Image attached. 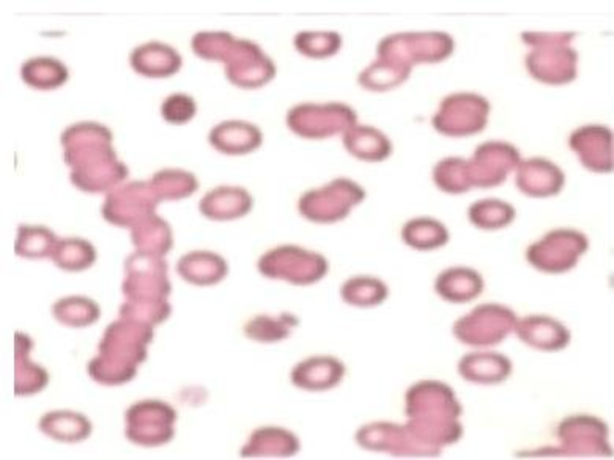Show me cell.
Listing matches in <instances>:
<instances>
[{
  "label": "cell",
  "instance_id": "1",
  "mask_svg": "<svg viewBox=\"0 0 614 460\" xmlns=\"http://www.w3.org/2000/svg\"><path fill=\"white\" fill-rule=\"evenodd\" d=\"M65 163L72 168L73 185L88 194H109L128 176V168L117 158L113 132L95 121H81L61 138Z\"/></svg>",
  "mask_w": 614,
  "mask_h": 460
},
{
  "label": "cell",
  "instance_id": "2",
  "mask_svg": "<svg viewBox=\"0 0 614 460\" xmlns=\"http://www.w3.org/2000/svg\"><path fill=\"white\" fill-rule=\"evenodd\" d=\"M405 415L414 436L435 450L443 451L464 436L460 403L454 389L443 382L414 384L405 395Z\"/></svg>",
  "mask_w": 614,
  "mask_h": 460
},
{
  "label": "cell",
  "instance_id": "3",
  "mask_svg": "<svg viewBox=\"0 0 614 460\" xmlns=\"http://www.w3.org/2000/svg\"><path fill=\"white\" fill-rule=\"evenodd\" d=\"M154 341V327L136 319L121 318L110 323L99 342L98 356L88 363L92 381L99 385L128 384L147 360V347Z\"/></svg>",
  "mask_w": 614,
  "mask_h": 460
},
{
  "label": "cell",
  "instance_id": "4",
  "mask_svg": "<svg viewBox=\"0 0 614 460\" xmlns=\"http://www.w3.org/2000/svg\"><path fill=\"white\" fill-rule=\"evenodd\" d=\"M169 265L165 257L131 254L125 260V281L121 285L125 301L120 308L121 318L139 320L155 327L169 319L172 308L170 296Z\"/></svg>",
  "mask_w": 614,
  "mask_h": 460
},
{
  "label": "cell",
  "instance_id": "5",
  "mask_svg": "<svg viewBox=\"0 0 614 460\" xmlns=\"http://www.w3.org/2000/svg\"><path fill=\"white\" fill-rule=\"evenodd\" d=\"M191 50L203 61L224 62L225 75L233 86L255 90L275 79V62L262 47L229 32H199L192 39Z\"/></svg>",
  "mask_w": 614,
  "mask_h": 460
},
{
  "label": "cell",
  "instance_id": "6",
  "mask_svg": "<svg viewBox=\"0 0 614 460\" xmlns=\"http://www.w3.org/2000/svg\"><path fill=\"white\" fill-rule=\"evenodd\" d=\"M575 33L523 32L521 40L531 47L525 58L532 79L547 86H565L579 75V53L572 47Z\"/></svg>",
  "mask_w": 614,
  "mask_h": 460
},
{
  "label": "cell",
  "instance_id": "7",
  "mask_svg": "<svg viewBox=\"0 0 614 460\" xmlns=\"http://www.w3.org/2000/svg\"><path fill=\"white\" fill-rule=\"evenodd\" d=\"M456 50V42L446 32H402L384 36L377 47L379 58L406 66L442 64Z\"/></svg>",
  "mask_w": 614,
  "mask_h": 460
},
{
  "label": "cell",
  "instance_id": "8",
  "mask_svg": "<svg viewBox=\"0 0 614 460\" xmlns=\"http://www.w3.org/2000/svg\"><path fill=\"white\" fill-rule=\"evenodd\" d=\"M257 268L268 279L294 286H313L327 276L329 264L321 254L295 245H283L265 253Z\"/></svg>",
  "mask_w": 614,
  "mask_h": 460
},
{
  "label": "cell",
  "instance_id": "9",
  "mask_svg": "<svg viewBox=\"0 0 614 460\" xmlns=\"http://www.w3.org/2000/svg\"><path fill=\"white\" fill-rule=\"evenodd\" d=\"M366 199L364 188L350 179H336L299 197L301 216L317 224H332L346 220L351 210Z\"/></svg>",
  "mask_w": 614,
  "mask_h": 460
},
{
  "label": "cell",
  "instance_id": "10",
  "mask_svg": "<svg viewBox=\"0 0 614 460\" xmlns=\"http://www.w3.org/2000/svg\"><path fill=\"white\" fill-rule=\"evenodd\" d=\"M490 109V101L483 95L457 92L442 99L432 125L447 138H468L486 130Z\"/></svg>",
  "mask_w": 614,
  "mask_h": 460
},
{
  "label": "cell",
  "instance_id": "11",
  "mask_svg": "<svg viewBox=\"0 0 614 460\" xmlns=\"http://www.w3.org/2000/svg\"><path fill=\"white\" fill-rule=\"evenodd\" d=\"M357 120L354 109L343 103H303L287 113V127L299 138L309 141H324L346 132L357 125Z\"/></svg>",
  "mask_w": 614,
  "mask_h": 460
},
{
  "label": "cell",
  "instance_id": "12",
  "mask_svg": "<svg viewBox=\"0 0 614 460\" xmlns=\"http://www.w3.org/2000/svg\"><path fill=\"white\" fill-rule=\"evenodd\" d=\"M517 315L505 304H480L453 327L454 336L469 347H494L516 329Z\"/></svg>",
  "mask_w": 614,
  "mask_h": 460
},
{
  "label": "cell",
  "instance_id": "13",
  "mask_svg": "<svg viewBox=\"0 0 614 460\" xmlns=\"http://www.w3.org/2000/svg\"><path fill=\"white\" fill-rule=\"evenodd\" d=\"M590 248V240L583 232L554 229L532 243L527 259L532 268L542 274L561 275L573 270Z\"/></svg>",
  "mask_w": 614,
  "mask_h": 460
},
{
  "label": "cell",
  "instance_id": "14",
  "mask_svg": "<svg viewBox=\"0 0 614 460\" xmlns=\"http://www.w3.org/2000/svg\"><path fill=\"white\" fill-rule=\"evenodd\" d=\"M165 201L154 180L125 183L107 194L103 204V218L118 227L131 229L139 221L155 215L159 202Z\"/></svg>",
  "mask_w": 614,
  "mask_h": 460
},
{
  "label": "cell",
  "instance_id": "15",
  "mask_svg": "<svg viewBox=\"0 0 614 460\" xmlns=\"http://www.w3.org/2000/svg\"><path fill=\"white\" fill-rule=\"evenodd\" d=\"M177 411L162 400H140L125 414V436L138 447L155 448L172 441Z\"/></svg>",
  "mask_w": 614,
  "mask_h": 460
},
{
  "label": "cell",
  "instance_id": "16",
  "mask_svg": "<svg viewBox=\"0 0 614 460\" xmlns=\"http://www.w3.org/2000/svg\"><path fill=\"white\" fill-rule=\"evenodd\" d=\"M354 440L362 450L388 452L395 458H438L442 454V451L417 439L409 426L392 425L388 421L362 426Z\"/></svg>",
  "mask_w": 614,
  "mask_h": 460
},
{
  "label": "cell",
  "instance_id": "17",
  "mask_svg": "<svg viewBox=\"0 0 614 460\" xmlns=\"http://www.w3.org/2000/svg\"><path fill=\"white\" fill-rule=\"evenodd\" d=\"M557 436L561 443V450H558L561 456L612 458L608 426L602 419L590 415H575L562 419Z\"/></svg>",
  "mask_w": 614,
  "mask_h": 460
},
{
  "label": "cell",
  "instance_id": "18",
  "mask_svg": "<svg viewBox=\"0 0 614 460\" xmlns=\"http://www.w3.org/2000/svg\"><path fill=\"white\" fill-rule=\"evenodd\" d=\"M519 150L509 142L488 141L480 143L472 160H468L469 179L473 188H497L502 185L510 172L520 164Z\"/></svg>",
  "mask_w": 614,
  "mask_h": 460
},
{
  "label": "cell",
  "instance_id": "19",
  "mask_svg": "<svg viewBox=\"0 0 614 460\" xmlns=\"http://www.w3.org/2000/svg\"><path fill=\"white\" fill-rule=\"evenodd\" d=\"M569 147L580 163L595 174H610L614 168L613 131L604 125H586L572 132Z\"/></svg>",
  "mask_w": 614,
  "mask_h": 460
},
{
  "label": "cell",
  "instance_id": "20",
  "mask_svg": "<svg viewBox=\"0 0 614 460\" xmlns=\"http://www.w3.org/2000/svg\"><path fill=\"white\" fill-rule=\"evenodd\" d=\"M516 171V185L528 197H554L565 185V175L560 165L546 158L520 161Z\"/></svg>",
  "mask_w": 614,
  "mask_h": 460
},
{
  "label": "cell",
  "instance_id": "21",
  "mask_svg": "<svg viewBox=\"0 0 614 460\" xmlns=\"http://www.w3.org/2000/svg\"><path fill=\"white\" fill-rule=\"evenodd\" d=\"M514 331L525 345L540 352L564 351L572 340L568 327L549 315H527L517 320Z\"/></svg>",
  "mask_w": 614,
  "mask_h": 460
},
{
  "label": "cell",
  "instance_id": "22",
  "mask_svg": "<svg viewBox=\"0 0 614 460\" xmlns=\"http://www.w3.org/2000/svg\"><path fill=\"white\" fill-rule=\"evenodd\" d=\"M346 364L335 356H310L292 371V384L310 393L336 388L346 375Z\"/></svg>",
  "mask_w": 614,
  "mask_h": 460
},
{
  "label": "cell",
  "instance_id": "23",
  "mask_svg": "<svg viewBox=\"0 0 614 460\" xmlns=\"http://www.w3.org/2000/svg\"><path fill=\"white\" fill-rule=\"evenodd\" d=\"M299 450L301 443L294 432L276 426H266L254 430L253 436L240 451V456L244 459H287L297 456Z\"/></svg>",
  "mask_w": 614,
  "mask_h": 460
},
{
  "label": "cell",
  "instance_id": "24",
  "mask_svg": "<svg viewBox=\"0 0 614 460\" xmlns=\"http://www.w3.org/2000/svg\"><path fill=\"white\" fill-rule=\"evenodd\" d=\"M209 141L218 152L242 157L257 150L264 142V136L258 127L250 121L227 120L210 131Z\"/></svg>",
  "mask_w": 614,
  "mask_h": 460
},
{
  "label": "cell",
  "instance_id": "25",
  "mask_svg": "<svg viewBox=\"0 0 614 460\" xmlns=\"http://www.w3.org/2000/svg\"><path fill=\"white\" fill-rule=\"evenodd\" d=\"M129 64L139 75L150 79H165L180 72L181 55L169 44L150 42L140 44L129 55Z\"/></svg>",
  "mask_w": 614,
  "mask_h": 460
},
{
  "label": "cell",
  "instance_id": "26",
  "mask_svg": "<svg viewBox=\"0 0 614 460\" xmlns=\"http://www.w3.org/2000/svg\"><path fill=\"white\" fill-rule=\"evenodd\" d=\"M458 374L469 384L499 385L512 374V362L497 352L466 353L458 363Z\"/></svg>",
  "mask_w": 614,
  "mask_h": 460
},
{
  "label": "cell",
  "instance_id": "27",
  "mask_svg": "<svg viewBox=\"0 0 614 460\" xmlns=\"http://www.w3.org/2000/svg\"><path fill=\"white\" fill-rule=\"evenodd\" d=\"M254 199L244 188L218 186L199 202L207 220L233 221L243 218L253 210Z\"/></svg>",
  "mask_w": 614,
  "mask_h": 460
},
{
  "label": "cell",
  "instance_id": "28",
  "mask_svg": "<svg viewBox=\"0 0 614 460\" xmlns=\"http://www.w3.org/2000/svg\"><path fill=\"white\" fill-rule=\"evenodd\" d=\"M484 278L469 267H451L442 271L435 281V292L447 303L465 304L484 292Z\"/></svg>",
  "mask_w": 614,
  "mask_h": 460
},
{
  "label": "cell",
  "instance_id": "29",
  "mask_svg": "<svg viewBox=\"0 0 614 460\" xmlns=\"http://www.w3.org/2000/svg\"><path fill=\"white\" fill-rule=\"evenodd\" d=\"M177 274L188 285L199 287L220 285L229 274L224 257L212 252H192L184 254L177 263Z\"/></svg>",
  "mask_w": 614,
  "mask_h": 460
},
{
  "label": "cell",
  "instance_id": "30",
  "mask_svg": "<svg viewBox=\"0 0 614 460\" xmlns=\"http://www.w3.org/2000/svg\"><path fill=\"white\" fill-rule=\"evenodd\" d=\"M347 152L366 163H382L391 157L392 142L384 132L369 125H353L342 138Z\"/></svg>",
  "mask_w": 614,
  "mask_h": 460
},
{
  "label": "cell",
  "instance_id": "31",
  "mask_svg": "<svg viewBox=\"0 0 614 460\" xmlns=\"http://www.w3.org/2000/svg\"><path fill=\"white\" fill-rule=\"evenodd\" d=\"M39 429L59 443H80L92 436L91 419L72 410H55L40 419Z\"/></svg>",
  "mask_w": 614,
  "mask_h": 460
},
{
  "label": "cell",
  "instance_id": "32",
  "mask_svg": "<svg viewBox=\"0 0 614 460\" xmlns=\"http://www.w3.org/2000/svg\"><path fill=\"white\" fill-rule=\"evenodd\" d=\"M17 341V386H14V395L33 396L43 392L50 382L44 367L39 366L29 359V352L32 351L33 341L28 334L17 331L14 334Z\"/></svg>",
  "mask_w": 614,
  "mask_h": 460
},
{
  "label": "cell",
  "instance_id": "33",
  "mask_svg": "<svg viewBox=\"0 0 614 460\" xmlns=\"http://www.w3.org/2000/svg\"><path fill=\"white\" fill-rule=\"evenodd\" d=\"M131 242L136 252L154 257H165L173 248L172 231L157 213L131 227Z\"/></svg>",
  "mask_w": 614,
  "mask_h": 460
},
{
  "label": "cell",
  "instance_id": "34",
  "mask_svg": "<svg viewBox=\"0 0 614 460\" xmlns=\"http://www.w3.org/2000/svg\"><path fill=\"white\" fill-rule=\"evenodd\" d=\"M412 72V66L387 61V58H377L368 68L362 69L358 83L373 94H384L405 84Z\"/></svg>",
  "mask_w": 614,
  "mask_h": 460
},
{
  "label": "cell",
  "instance_id": "35",
  "mask_svg": "<svg viewBox=\"0 0 614 460\" xmlns=\"http://www.w3.org/2000/svg\"><path fill=\"white\" fill-rule=\"evenodd\" d=\"M402 240L417 252H434L449 243V231L442 221L421 216L403 224Z\"/></svg>",
  "mask_w": 614,
  "mask_h": 460
},
{
  "label": "cell",
  "instance_id": "36",
  "mask_svg": "<svg viewBox=\"0 0 614 460\" xmlns=\"http://www.w3.org/2000/svg\"><path fill=\"white\" fill-rule=\"evenodd\" d=\"M21 77L28 86L35 90H55L68 81V68L54 57H33L24 62Z\"/></svg>",
  "mask_w": 614,
  "mask_h": 460
},
{
  "label": "cell",
  "instance_id": "37",
  "mask_svg": "<svg viewBox=\"0 0 614 460\" xmlns=\"http://www.w3.org/2000/svg\"><path fill=\"white\" fill-rule=\"evenodd\" d=\"M390 297V289L382 279L373 276H354L340 287V298L354 308H377Z\"/></svg>",
  "mask_w": 614,
  "mask_h": 460
},
{
  "label": "cell",
  "instance_id": "38",
  "mask_svg": "<svg viewBox=\"0 0 614 460\" xmlns=\"http://www.w3.org/2000/svg\"><path fill=\"white\" fill-rule=\"evenodd\" d=\"M298 325L299 319L297 315L283 312L276 318H273V315H255L244 325L243 331L244 336L250 338V340L261 342V344H275V342L287 340L292 331L297 329Z\"/></svg>",
  "mask_w": 614,
  "mask_h": 460
},
{
  "label": "cell",
  "instance_id": "39",
  "mask_svg": "<svg viewBox=\"0 0 614 460\" xmlns=\"http://www.w3.org/2000/svg\"><path fill=\"white\" fill-rule=\"evenodd\" d=\"M517 212L509 202L499 199H480L468 208V220L480 231H501L516 220Z\"/></svg>",
  "mask_w": 614,
  "mask_h": 460
},
{
  "label": "cell",
  "instance_id": "40",
  "mask_svg": "<svg viewBox=\"0 0 614 460\" xmlns=\"http://www.w3.org/2000/svg\"><path fill=\"white\" fill-rule=\"evenodd\" d=\"M54 319L72 329H85L98 322L102 311L92 298L72 296L61 298L53 307Z\"/></svg>",
  "mask_w": 614,
  "mask_h": 460
},
{
  "label": "cell",
  "instance_id": "41",
  "mask_svg": "<svg viewBox=\"0 0 614 460\" xmlns=\"http://www.w3.org/2000/svg\"><path fill=\"white\" fill-rule=\"evenodd\" d=\"M59 238L53 231L44 226H28L21 224L18 227L17 243L14 253L22 259H46L53 256Z\"/></svg>",
  "mask_w": 614,
  "mask_h": 460
},
{
  "label": "cell",
  "instance_id": "42",
  "mask_svg": "<svg viewBox=\"0 0 614 460\" xmlns=\"http://www.w3.org/2000/svg\"><path fill=\"white\" fill-rule=\"evenodd\" d=\"M55 267L64 271H84L96 263V249L84 238H62L51 256Z\"/></svg>",
  "mask_w": 614,
  "mask_h": 460
},
{
  "label": "cell",
  "instance_id": "43",
  "mask_svg": "<svg viewBox=\"0 0 614 460\" xmlns=\"http://www.w3.org/2000/svg\"><path fill=\"white\" fill-rule=\"evenodd\" d=\"M434 183L440 191L446 194H465L472 190L468 160L465 158L449 157L438 161L434 168Z\"/></svg>",
  "mask_w": 614,
  "mask_h": 460
},
{
  "label": "cell",
  "instance_id": "44",
  "mask_svg": "<svg viewBox=\"0 0 614 460\" xmlns=\"http://www.w3.org/2000/svg\"><path fill=\"white\" fill-rule=\"evenodd\" d=\"M151 180L165 201H180V199L190 197L199 190L195 175L181 171V169H162L151 176Z\"/></svg>",
  "mask_w": 614,
  "mask_h": 460
},
{
  "label": "cell",
  "instance_id": "45",
  "mask_svg": "<svg viewBox=\"0 0 614 460\" xmlns=\"http://www.w3.org/2000/svg\"><path fill=\"white\" fill-rule=\"evenodd\" d=\"M342 36L338 32H299L295 36V50L309 58H328L339 53Z\"/></svg>",
  "mask_w": 614,
  "mask_h": 460
},
{
  "label": "cell",
  "instance_id": "46",
  "mask_svg": "<svg viewBox=\"0 0 614 460\" xmlns=\"http://www.w3.org/2000/svg\"><path fill=\"white\" fill-rule=\"evenodd\" d=\"M195 114L198 105L190 95L173 94L162 101L161 116L170 125H187L194 119Z\"/></svg>",
  "mask_w": 614,
  "mask_h": 460
}]
</instances>
